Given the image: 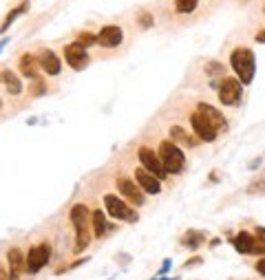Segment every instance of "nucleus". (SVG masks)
Listing matches in <instances>:
<instances>
[{
    "label": "nucleus",
    "mask_w": 265,
    "mask_h": 280,
    "mask_svg": "<svg viewBox=\"0 0 265 280\" xmlns=\"http://www.w3.org/2000/svg\"><path fill=\"white\" fill-rule=\"evenodd\" d=\"M230 66H232L234 75L238 77V82H241L243 86L252 84V79H254V73H256L254 51L248 49V46H236V49L230 53Z\"/></svg>",
    "instance_id": "f257e3e1"
},
{
    "label": "nucleus",
    "mask_w": 265,
    "mask_h": 280,
    "mask_svg": "<svg viewBox=\"0 0 265 280\" xmlns=\"http://www.w3.org/2000/svg\"><path fill=\"white\" fill-rule=\"evenodd\" d=\"M71 223L75 228V249L77 254L84 251L91 243V236H93V225H91V212L84 203H77L71 208Z\"/></svg>",
    "instance_id": "f03ea898"
},
{
    "label": "nucleus",
    "mask_w": 265,
    "mask_h": 280,
    "mask_svg": "<svg viewBox=\"0 0 265 280\" xmlns=\"http://www.w3.org/2000/svg\"><path fill=\"white\" fill-rule=\"evenodd\" d=\"M157 155H159V159H162L164 168L168 170V175H181V172H183V168H186V157H183L181 148H179L175 142H170V139H164V142L159 144Z\"/></svg>",
    "instance_id": "7ed1b4c3"
},
{
    "label": "nucleus",
    "mask_w": 265,
    "mask_h": 280,
    "mask_svg": "<svg viewBox=\"0 0 265 280\" xmlns=\"http://www.w3.org/2000/svg\"><path fill=\"white\" fill-rule=\"evenodd\" d=\"M104 210H106V214L113 216V218H117V221H128V223H137V212L130 208L128 203H124L119 197L115 194H106L104 197Z\"/></svg>",
    "instance_id": "20e7f679"
},
{
    "label": "nucleus",
    "mask_w": 265,
    "mask_h": 280,
    "mask_svg": "<svg viewBox=\"0 0 265 280\" xmlns=\"http://www.w3.org/2000/svg\"><path fill=\"white\" fill-rule=\"evenodd\" d=\"M137 159H139V163H142V168H146L150 175H155L159 181L168 179V170L164 168L162 159H159V155L152 148H148V146H139V148H137Z\"/></svg>",
    "instance_id": "39448f33"
},
{
    "label": "nucleus",
    "mask_w": 265,
    "mask_h": 280,
    "mask_svg": "<svg viewBox=\"0 0 265 280\" xmlns=\"http://www.w3.org/2000/svg\"><path fill=\"white\" fill-rule=\"evenodd\" d=\"M217 95L223 106H236L243 97V84L238 82V77H223L217 89Z\"/></svg>",
    "instance_id": "423d86ee"
},
{
    "label": "nucleus",
    "mask_w": 265,
    "mask_h": 280,
    "mask_svg": "<svg viewBox=\"0 0 265 280\" xmlns=\"http://www.w3.org/2000/svg\"><path fill=\"white\" fill-rule=\"evenodd\" d=\"M51 258V245L49 243H38L33 245L26 254V274H38L40 269L49 263Z\"/></svg>",
    "instance_id": "0eeeda50"
},
{
    "label": "nucleus",
    "mask_w": 265,
    "mask_h": 280,
    "mask_svg": "<svg viewBox=\"0 0 265 280\" xmlns=\"http://www.w3.org/2000/svg\"><path fill=\"white\" fill-rule=\"evenodd\" d=\"M190 126H192V130H195V137L199 139V142L212 144L217 139V135H219V132L215 130V126H212L199 110L190 113Z\"/></svg>",
    "instance_id": "6e6552de"
},
{
    "label": "nucleus",
    "mask_w": 265,
    "mask_h": 280,
    "mask_svg": "<svg viewBox=\"0 0 265 280\" xmlns=\"http://www.w3.org/2000/svg\"><path fill=\"white\" fill-rule=\"evenodd\" d=\"M117 190L122 192V197H124L130 205H135V208L144 205V201H146L144 190L137 185V181H132V179H128V177H119V179H117Z\"/></svg>",
    "instance_id": "1a4fd4ad"
},
{
    "label": "nucleus",
    "mask_w": 265,
    "mask_h": 280,
    "mask_svg": "<svg viewBox=\"0 0 265 280\" xmlns=\"http://www.w3.org/2000/svg\"><path fill=\"white\" fill-rule=\"evenodd\" d=\"M64 60H66V64L71 66V69H84L86 64H89V53H86V46L82 44H77V42H71V44H66L64 46Z\"/></svg>",
    "instance_id": "9d476101"
},
{
    "label": "nucleus",
    "mask_w": 265,
    "mask_h": 280,
    "mask_svg": "<svg viewBox=\"0 0 265 280\" xmlns=\"http://www.w3.org/2000/svg\"><path fill=\"white\" fill-rule=\"evenodd\" d=\"M135 181H137L139 188L144 190V194H152V197H155V194L162 192V181H159L155 175H150L146 168H142V165L135 170Z\"/></svg>",
    "instance_id": "9b49d317"
},
{
    "label": "nucleus",
    "mask_w": 265,
    "mask_h": 280,
    "mask_svg": "<svg viewBox=\"0 0 265 280\" xmlns=\"http://www.w3.org/2000/svg\"><path fill=\"white\" fill-rule=\"evenodd\" d=\"M122 40H124V33L115 24H106L97 33V44L104 46V49H115V46L122 44Z\"/></svg>",
    "instance_id": "f8f14e48"
},
{
    "label": "nucleus",
    "mask_w": 265,
    "mask_h": 280,
    "mask_svg": "<svg viewBox=\"0 0 265 280\" xmlns=\"http://www.w3.org/2000/svg\"><path fill=\"white\" fill-rule=\"evenodd\" d=\"M197 110L201 113V115L208 119V122L215 126V130L217 132H225L228 130V119L223 117V113L219 110V108H215V106H210V104H205V102H201V104H197Z\"/></svg>",
    "instance_id": "ddd939ff"
},
{
    "label": "nucleus",
    "mask_w": 265,
    "mask_h": 280,
    "mask_svg": "<svg viewBox=\"0 0 265 280\" xmlns=\"http://www.w3.org/2000/svg\"><path fill=\"white\" fill-rule=\"evenodd\" d=\"M7 265H9V280H20V276L26 271V261L18 247L7 251Z\"/></svg>",
    "instance_id": "4468645a"
},
{
    "label": "nucleus",
    "mask_w": 265,
    "mask_h": 280,
    "mask_svg": "<svg viewBox=\"0 0 265 280\" xmlns=\"http://www.w3.org/2000/svg\"><path fill=\"white\" fill-rule=\"evenodd\" d=\"M18 69H20V73H22L24 77L38 79L40 77V60H36V55H31V53H24V55L20 58Z\"/></svg>",
    "instance_id": "2eb2a0df"
},
{
    "label": "nucleus",
    "mask_w": 265,
    "mask_h": 280,
    "mask_svg": "<svg viewBox=\"0 0 265 280\" xmlns=\"http://www.w3.org/2000/svg\"><path fill=\"white\" fill-rule=\"evenodd\" d=\"M40 69H42L46 75H58L60 69H62V64H60V58L51 49H44L40 53Z\"/></svg>",
    "instance_id": "dca6fc26"
},
{
    "label": "nucleus",
    "mask_w": 265,
    "mask_h": 280,
    "mask_svg": "<svg viewBox=\"0 0 265 280\" xmlns=\"http://www.w3.org/2000/svg\"><path fill=\"white\" fill-rule=\"evenodd\" d=\"M205 241H208V234H205L203 230H188L186 234L181 236V245L186 249H199V247H203Z\"/></svg>",
    "instance_id": "f3484780"
},
{
    "label": "nucleus",
    "mask_w": 265,
    "mask_h": 280,
    "mask_svg": "<svg viewBox=\"0 0 265 280\" xmlns=\"http://www.w3.org/2000/svg\"><path fill=\"white\" fill-rule=\"evenodd\" d=\"M232 245H234V249L238 251V254L248 256V254H252V249H254V234L241 230L234 238H232Z\"/></svg>",
    "instance_id": "a211bd4d"
},
{
    "label": "nucleus",
    "mask_w": 265,
    "mask_h": 280,
    "mask_svg": "<svg viewBox=\"0 0 265 280\" xmlns=\"http://www.w3.org/2000/svg\"><path fill=\"white\" fill-rule=\"evenodd\" d=\"M91 225H93V236H95V238H104L113 230V225L106 223L104 210H95V212H93V214H91Z\"/></svg>",
    "instance_id": "6ab92c4d"
},
{
    "label": "nucleus",
    "mask_w": 265,
    "mask_h": 280,
    "mask_svg": "<svg viewBox=\"0 0 265 280\" xmlns=\"http://www.w3.org/2000/svg\"><path fill=\"white\" fill-rule=\"evenodd\" d=\"M170 142L183 144V146H188V148H195V146L199 144V139L192 137L188 130L181 128V126H172V128H170Z\"/></svg>",
    "instance_id": "aec40b11"
},
{
    "label": "nucleus",
    "mask_w": 265,
    "mask_h": 280,
    "mask_svg": "<svg viewBox=\"0 0 265 280\" xmlns=\"http://www.w3.org/2000/svg\"><path fill=\"white\" fill-rule=\"evenodd\" d=\"M0 82L7 86V91H9L11 95H20V93H22V82H20V77L9 69H5L0 73Z\"/></svg>",
    "instance_id": "412c9836"
},
{
    "label": "nucleus",
    "mask_w": 265,
    "mask_h": 280,
    "mask_svg": "<svg viewBox=\"0 0 265 280\" xmlns=\"http://www.w3.org/2000/svg\"><path fill=\"white\" fill-rule=\"evenodd\" d=\"M26 9H29V0H22V3H20L18 7H13V9L7 13L5 16V20H3V24H0V33H7V29H9V24L13 22V20H16L20 13H24Z\"/></svg>",
    "instance_id": "4be33fe9"
},
{
    "label": "nucleus",
    "mask_w": 265,
    "mask_h": 280,
    "mask_svg": "<svg viewBox=\"0 0 265 280\" xmlns=\"http://www.w3.org/2000/svg\"><path fill=\"white\" fill-rule=\"evenodd\" d=\"M199 0H175V11L177 13H192L197 9Z\"/></svg>",
    "instance_id": "5701e85b"
},
{
    "label": "nucleus",
    "mask_w": 265,
    "mask_h": 280,
    "mask_svg": "<svg viewBox=\"0 0 265 280\" xmlns=\"http://www.w3.org/2000/svg\"><path fill=\"white\" fill-rule=\"evenodd\" d=\"M75 42L82 44V46H91V44H97V36L95 33H91V31H82V33H77Z\"/></svg>",
    "instance_id": "b1692460"
},
{
    "label": "nucleus",
    "mask_w": 265,
    "mask_h": 280,
    "mask_svg": "<svg viewBox=\"0 0 265 280\" xmlns=\"http://www.w3.org/2000/svg\"><path fill=\"white\" fill-rule=\"evenodd\" d=\"M44 86H46V84H42V79H40V77L33 79V89H31V93H33V95H42V93L46 91Z\"/></svg>",
    "instance_id": "393cba45"
},
{
    "label": "nucleus",
    "mask_w": 265,
    "mask_h": 280,
    "mask_svg": "<svg viewBox=\"0 0 265 280\" xmlns=\"http://www.w3.org/2000/svg\"><path fill=\"white\" fill-rule=\"evenodd\" d=\"M152 22H155V20H152V13H142V16H139V24H142L144 29L152 26Z\"/></svg>",
    "instance_id": "a878e982"
},
{
    "label": "nucleus",
    "mask_w": 265,
    "mask_h": 280,
    "mask_svg": "<svg viewBox=\"0 0 265 280\" xmlns=\"http://www.w3.org/2000/svg\"><path fill=\"white\" fill-rule=\"evenodd\" d=\"M254 269H256L258 276L265 278V256H261V258H258V261L254 263Z\"/></svg>",
    "instance_id": "bb28decb"
},
{
    "label": "nucleus",
    "mask_w": 265,
    "mask_h": 280,
    "mask_svg": "<svg viewBox=\"0 0 265 280\" xmlns=\"http://www.w3.org/2000/svg\"><path fill=\"white\" fill-rule=\"evenodd\" d=\"M252 234H254L256 241H263V243H265V228H263V225H256Z\"/></svg>",
    "instance_id": "cd10ccee"
},
{
    "label": "nucleus",
    "mask_w": 265,
    "mask_h": 280,
    "mask_svg": "<svg viewBox=\"0 0 265 280\" xmlns=\"http://www.w3.org/2000/svg\"><path fill=\"white\" fill-rule=\"evenodd\" d=\"M199 263H203V258H201V256H195V258H190V261H186L183 269H188V267H195V265H199Z\"/></svg>",
    "instance_id": "c85d7f7f"
},
{
    "label": "nucleus",
    "mask_w": 265,
    "mask_h": 280,
    "mask_svg": "<svg viewBox=\"0 0 265 280\" xmlns=\"http://www.w3.org/2000/svg\"><path fill=\"white\" fill-rule=\"evenodd\" d=\"M254 40H256L258 44H265V29H261V31H258L256 36H254Z\"/></svg>",
    "instance_id": "c756f323"
},
{
    "label": "nucleus",
    "mask_w": 265,
    "mask_h": 280,
    "mask_svg": "<svg viewBox=\"0 0 265 280\" xmlns=\"http://www.w3.org/2000/svg\"><path fill=\"white\" fill-rule=\"evenodd\" d=\"M168 269H170V261H164V267L159 269V274H166V271H168Z\"/></svg>",
    "instance_id": "7c9ffc66"
},
{
    "label": "nucleus",
    "mask_w": 265,
    "mask_h": 280,
    "mask_svg": "<svg viewBox=\"0 0 265 280\" xmlns=\"http://www.w3.org/2000/svg\"><path fill=\"white\" fill-rule=\"evenodd\" d=\"M0 280H7V274H5L3 269H0Z\"/></svg>",
    "instance_id": "2f4dec72"
},
{
    "label": "nucleus",
    "mask_w": 265,
    "mask_h": 280,
    "mask_svg": "<svg viewBox=\"0 0 265 280\" xmlns=\"http://www.w3.org/2000/svg\"><path fill=\"white\" fill-rule=\"evenodd\" d=\"M5 44H7V40H3V42H0V51H3V49H5Z\"/></svg>",
    "instance_id": "473e14b6"
},
{
    "label": "nucleus",
    "mask_w": 265,
    "mask_h": 280,
    "mask_svg": "<svg viewBox=\"0 0 265 280\" xmlns=\"http://www.w3.org/2000/svg\"><path fill=\"white\" fill-rule=\"evenodd\" d=\"M157 280H172V278H157Z\"/></svg>",
    "instance_id": "72a5a7b5"
},
{
    "label": "nucleus",
    "mask_w": 265,
    "mask_h": 280,
    "mask_svg": "<svg viewBox=\"0 0 265 280\" xmlns=\"http://www.w3.org/2000/svg\"><path fill=\"white\" fill-rule=\"evenodd\" d=\"M0 106H3V99H0Z\"/></svg>",
    "instance_id": "f704fd0d"
}]
</instances>
